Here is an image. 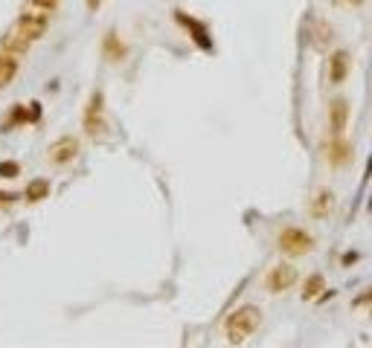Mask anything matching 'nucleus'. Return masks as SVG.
I'll return each instance as SVG.
<instances>
[{
	"label": "nucleus",
	"instance_id": "obj_1",
	"mask_svg": "<svg viewBox=\"0 0 372 348\" xmlns=\"http://www.w3.org/2000/svg\"><path fill=\"white\" fill-rule=\"evenodd\" d=\"M259 325H262V311L256 305H242L236 307L227 319H224V334L233 345H242L247 342L253 334L259 331Z\"/></svg>",
	"mask_w": 372,
	"mask_h": 348
},
{
	"label": "nucleus",
	"instance_id": "obj_2",
	"mask_svg": "<svg viewBox=\"0 0 372 348\" xmlns=\"http://www.w3.org/2000/svg\"><path fill=\"white\" fill-rule=\"evenodd\" d=\"M277 247L282 256H291V259H303L315 249V238L311 232L303 229V226H282L280 229V238H277Z\"/></svg>",
	"mask_w": 372,
	"mask_h": 348
},
{
	"label": "nucleus",
	"instance_id": "obj_3",
	"mask_svg": "<svg viewBox=\"0 0 372 348\" xmlns=\"http://www.w3.org/2000/svg\"><path fill=\"white\" fill-rule=\"evenodd\" d=\"M82 125H85V133H88V137H93V140H102L105 133H108L105 99H102V93H99V90H96V93L90 96V102H88V108H85V119H82Z\"/></svg>",
	"mask_w": 372,
	"mask_h": 348
},
{
	"label": "nucleus",
	"instance_id": "obj_4",
	"mask_svg": "<svg viewBox=\"0 0 372 348\" xmlns=\"http://www.w3.org/2000/svg\"><path fill=\"white\" fill-rule=\"evenodd\" d=\"M50 29V15L44 9H29L24 12L21 17H18V24H15V32L18 35H24L27 41H38V38H44Z\"/></svg>",
	"mask_w": 372,
	"mask_h": 348
},
{
	"label": "nucleus",
	"instance_id": "obj_5",
	"mask_svg": "<svg viewBox=\"0 0 372 348\" xmlns=\"http://www.w3.org/2000/svg\"><path fill=\"white\" fill-rule=\"evenodd\" d=\"M297 267H291V264H277V267H270L268 270V276H265V287L270 290V293H285L288 287H294V282H297Z\"/></svg>",
	"mask_w": 372,
	"mask_h": 348
},
{
	"label": "nucleus",
	"instance_id": "obj_6",
	"mask_svg": "<svg viewBox=\"0 0 372 348\" xmlns=\"http://www.w3.org/2000/svg\"><path fill=\"white\" fill-rule=\"evenodd\" d=\"M47 157L53 166H67L73 163L76 157H79V140L76 137H62V140H55L50 148H47Z\"/></svg>",
	"mask_w": 372,
	"mask_h": 348
},
{
	"label": "nucleus",
	"instance_id": "obj_7",
	"mask_svg": "<svg viewBox=\"0 0 372 348\" xmlns=\"http://www.w3.org/2000/svg\"><path fill=\"white\" fill-rule=\"evenodd\" d=\"M174 21H178L189 35H192V41H195V47H201V50H212V38H209V32H207V27L201 24V21H195L192 15H186V12H174Z\"/></svg>",
	"mask_w": 372,
	"mask_h": 348
},
{
	"label": "nucleus",
	"instance_id": "obj_8",
	"mask_svg": "<svg viewBox=\"0 0 372 348\" xmlns=\"http://www.w3.org/2000/svg\"><path fill=\"white\" fill-rule=\"evenodd\" d=\"M349 125V102L343 96H335L329 102V128H331V137H343Z\"/></svg>",
	"mask_w": 372,
	"mask_h": 348
},
{
	"label": "nucleus",
	"instance_id": "obj_9",
	"mask_svg": "<svg viewBox=\"0 0 372 348\" xmlns=\"http://www.w3.org/2000/svg\"><path fill=\"white\" fill-rule=\"evenodd\" d=\"M349 67H352V55L346 50H335L329 55V82L343 85L349 79Z\"/></svg>",
	"mask_w": 372,
	"mask_h": 348
},
{
	"label": "nucleus",
	"instance_id": "obj_10",
	"mask_svg": "<svg viewBox=\"0 0 372 348\" xmlns=\"http://www.w3.org/2000/svg\"><path fill=\"white\" fill-rule=\"evenodd\" d=\"M102 52H105V58H108L111 64H116V61H123V58L128 55V47H125V41L116 32H108L105 41H102Z\"/></svg>",
	"mask_w": 372,
	"mask_h": 348
},
{
	"label": "nucleus",
	"instance_id": "obj_11",
	"mask_svg": "<svg viewBox=\"0 0 372 348\" xmlns=\"http://www.w3.org/2000/svg\"><path fill=\"white\" fill-rule=\"evenodd\" d=\"M331 209H335V195L323 189V191H317V198L311 201L308 215H311V218H317V221H326V218L331 215Z\"/></svg>",
	"mask_w": 372,
	"mask_h": 348
},
{
	"label": "nucleus",
	"instance_id": "obj_12",
	"mask_svg": "<svg viewBox=\"0 0 372 348\" xmlns=\"http://www.w3.org/2000/svg\"><path fill=\"white\" fill-rule=\"evenodd\" d=\"M311 41H315L317 50L331 47V41H335V29H331V24L323 21V17H317V21L311 24Z\"/></svg>",
	"mask_w": 372,
	"mask_h": 348
},
{
	"label": "nucleus",
	"instance_id": "obj_13",
	"mask_svg": "<svg viewBox=\"0 0 372 348\" xmlns=\"http://www.w3.org/2000/svg\"><path fill=\"white\" fill-rule=\"evenodd\" d=\"M349 157H352L349 143H346L343 137H331V143H329V163H331V168L346 166V163H349Z\"/></svg>",
	"mask_w": 372,
	"mask_h": 348
},
{
	"label": "nucleus",
	"instance_id": "obj_14",
	"mask_svg": "<svg viewBox=\"0 0 372 348\" xmlns=\"http://www.w3.org/2000/svg\"><path fill=\"white\" fill-rule=\"evenodd\" d=\"M18 70H21V64H18V58L12 52H0V90L9 87L15 82Z\"/></svg>",
	"mask_w": 372,
	"mask_h": 348
},
{
	"label": "nucleus",
	"instance_id": "obj_15",
	"mask_svg": "<svg viewBox=\"0 0 372 348\" xmlns=\"http://www.w3.org/2000/svg\"><path fill=\"white\" fill-rule=\"evenodd\" d=\"M323 290H326V279L320 273H311L305 282H303V299L311 302V299H320L323 296Z\"/></svg>",
	"mask_w": 372,
	"mask_h": 348
},
{
	"label": "nucleus",
	"instance_id": "obj_16",
	"mask_svg": "<svg viewBox=\"0 0 372 348\" xmlns=\"http://www.w3.org/2000/svg\"><path fill=\"white\" fill-rule=\"evenodd\" d=\"M29 44H32V41H27L24 35H18V32L12 29V32L4 38V52H12V55H18V52H27V50H29Z\"/></svg>",
	"mask_w": 372,
	"mask_h": 348
},
{
	"label": "nucleus",
	"instance_id": "obj_17",
	"mask_svg": "<svg viewBox=\"0 0 372 348\" xmlns=\"http://www.w3.org/2000/svg\"><path fill=\"white\" fill-rule=\"evenodd\" d=\"M47 195H50V183H47V180H32V183L27 186V191H24V198H27L29 203L44 201Z\"/></svg>",
	"mask_w": 372,
	"mask_h": 348
},
{
	"label": "nucleus",
	"instance_id": "obj_18",
	"mask_svg": "<svg viewBox=\"0 0 372 348\" xmlns=\"http://www.w3.org/2000/svg\"><path fill=\"white\" fill-rule=\"evenodd\" d=\"M29 110H32V108H29ZM29 110H27L24 105H15V108L9 110V122H6V128H12V125H21L24 119H29V116H27ZM29 122H32V119H29Z\"/></svg>",
	"mask_w": 372,
	"mask_h": 348
},
{
	"label": "nucleus",
	"instance_id": "obj_19",
	"mask_svg": "<svg viewBox=\"0 0 372 348\" xmlns=\"http://www.w3.org/2000/svg\"><path fill=\"white\" fill-rule=\"evenodd\" d=\"M18 174H21V166H18V163H12V160L0 163V177H4V180H12V177H18Z\"/></svg>",
	"mask_w": 372,
	"mask_h": 348
},
{
	"label": "nucleus",
	"instance_id": "obj_20",
	"mask_svg": "<svg viewBox=\"0 0 372 348\" xmlns=\"http://www.w3.org/2000/svg\"><path fill=\"white\" fill-rule=\"evenodd\" d=\"M62 0H29V6H35V9H44V12H53Z\"/></svg>",
	"mask_w": 372,
	"mask_h": 348
},
{
	"label": "nucleus",
	"instance_id": "obj_21",
	"mask_svg": "<svg viewBox=\"0 0 372 348\" xmlns=\"http://www.w3.org/2000/svg\"><path fill=\"white\" fill-rule=\"evenodd\" d=\"M9 203H15V195L12 191H0V206H9Z\"/></svg>",
	"mask_w": 372,
	"mask_h": 348
},
{
	"label": "nucleus",
	"instance_id": "obj_22",
	"mask_svg": "<svg viewBox=\"0 0 372 348\" xmlns=\"http://www.w3.org/2000/svg\"><path fill=\"white\" fill-rule=\"evenodd\" d=\"M366 302H372V290H369V293H361V296L355 299V305H366Z\"/></svg>",
	"mask_w": 372,
	"mask_h": 348
},
{
	"label": "nucleus",
	"instance_id": "obj_23",
	"mask_svg": "<svg viewBox=\"0 0 372 348\" xmlns=\"http://www.w3.org/2000/svg\"><path fill=\"white\" fill-rule=\"evenodd\" d=\"M102 0H88V9H99Z\"/></svg>",
	"mask_w": 372,
	"mask_h": 348
},
{
	"label": "nucleus",
	"instance_id": "obj_24",
	"mask_svg": "<svg viewBox=\"0 0 372 348\" xmlns=\"http://www.w3.org/2000/svg\"><path fill=\"white\" fill-rule=\"evenodd\" d=\"M349 3H352V6H358V3H364V0H349Z\"/></svg>",
	"mask_w": 372,
	"mask_h": 348
}]
</instances>
